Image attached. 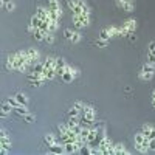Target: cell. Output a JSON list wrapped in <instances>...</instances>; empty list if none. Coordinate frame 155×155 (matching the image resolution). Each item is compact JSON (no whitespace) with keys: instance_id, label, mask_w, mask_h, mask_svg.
<instances>
[{"instance_id":"obj_2","label":"cell","mask_w":155,"mask_h":155,"mask_svg":"<svg viewBox=\"0 0 155 155\" xmlns=\"http://www.w3.org/2000/svg\"><path fill=\"white\" fill-rule=\"evenodd\" d=\"M95 116H96V112L92 106H85L84 112H82V116H81V120H84L85 123L88 124H93L95 123Z\"/></svg>"},{"instance_id":"obj_4","label":"cell","mask_w":155,"mask_h":155,"mask_svg":"<svg viewBox=\"0 0 155 155\" xmlns=\"http://www.w3.org/2000/svg\"><path fill=\"white\" fill-rule=\"evenodd\" d=\"M45 143H47V146L58 144V143H59V138H58L56 135H53V134H47V135H45Z\"/></svg>"},{"instance_id":"obj_29","label":"cell","mask_w":155,"mask_h":155,"mask_svg":"<svg viewBox=\"0 0 155 155\" xmlns=\"http://www.w3.org/2000/svg\"><path fill=\"white\" fill-rule=\"evenodd\" d=\"M144 134L143 132H141V134H137L135 135V144H141V143H143V141H144Z\"/></svg>"},{"instance_id":"obj_42","label":"cell","mask_w":155,"mask_h":155,"mask_svg":"<svg viewBox=\"0 0 155 155\" xmlns=\"http://www.w3.org/2000/svg\"><path fill=\"white\" fill-rule=\"evenodd\" d=\"M0 132H2V134H0V137H5V135H8L6 129H3V127H2V130H0Z\"/></svg>"},{"instance_id":"obj_10","label":"cell","mask_w":155,"mask_h":155,"mask_svg":"<svg viewBox=\"0 0 155 155\" xmlns=\"http://www.w3.org/2000/svg\"><path fill=\"white\" fill-rule=\"evenodd\" d=\"M36 14L39 16V19H41V20H50V19H48V14H47V8L39 6L37 11H36Z\"/></svg>"},{"instance_id":"obj_1","label":"cell","mask_w":155,"mask_h":155,"mask_svg":"<svg viewBox=\"0 0 155 155\" xmlns=\"http://www.w3.org/2000/svg\"><path fill=\"white\" fill-rule=\"evenodd\" d=\"M28 61V56H27V51H17L16 53V61H14V70L12 71H20L22 65L27 64Z\"/></svg>"},{"instance_id":"obj_8","label":"cell","mask_w":155,"mask_h":155,"mask_svg":"<svg viewBox=\"0 0 155 155\" xmlns=\"http://www.w3.org/2000/svg\"><path fill=\"white\" fill-rule=\"evenodd\" d=\"M0 146H2V147H6V149H9V150H11L12 143H11V140H9V137H8V135L0 137Z\"/></svg>"},{"instance_id":"obj_32","label":"cell","mask_w":155,"mask_h":155,"mask_svg":"<svg viewBox=\"0 0 155 155\" xmlns=\"http://www.w3.org/2000/svg\"><path fill=\"white\" fill-rule=\"evenodd\" d=\"M147 62L152 64V65H155V54L153 53H149V51H147Z\"/></svg>"},{"instance_id":"obj_21","label":"cell","mask_w":155,"mask_h":155,"mask_svg":"<svg viewBox=\"0 0 155 155\" xmlns=\"http://www.w3.org/2000/svg\"><path fill=\"white\" fill-rule=\"evenodd\" d=\"M141 71H143V73H155V65L146 62L144 65H143V68H141Z\"/></svg>"},{"instance_id":"obj_37","label":"cell","mask_w":155,"mask_h":155,"mask_svg":"<svg viewBox=\"0 0 155 155\" xmlns=\"http://www.w3.org/2000/svg\"><path fill=\"white\" fill-rule=\"evenodd\" d=\"M147 50H149V53H153V54H155V41H152V42L149 44Z\"/></svg>"},{"instance_id":"obj_3","label":"cell","mask_w":155,"mask_h":155,"mask_svg":"<svg viewBox=\"0 0 155 155\" xmlns=\"http://www.w3.org/2000/svg\"><path fill=\"white\" fill-rule=\"evenodd\" d=\"M25 51H27V56H28V59H30V61H33L34 64L39 61V51H37V50L30 48V50H25Z\"/></svg>"},{"instance_id":"obj_9","label":"cell","mask_w":155,"mask_h":155,"mask_svg":"<svg viewBox=\"0 0 155 155\" xmlns=\"http://www.w3.org/2000/svg\"><path fill=\"white\" fill-rule=\"evenodd\" d=\"M48 149H50V152H51V153H65L64 144H62V146H59V143H58V144H53V146H48Z\"/></svg>"},{"instance_id":"obj_20","label":"cell","mask_w":155,"mask_h":155,"mask_svg":"<svg viewBox=\"0 0 155 155\" xmlns=\"http://www.w3.org/2000/svg\"><path fill=\"white\" fill-rule=\"evenodd\" d=\"M17 101H19V104H22V106H28V98L25 96L23 93H17L16 96H14Z\"/></svg>"},{"instance_id":"obj_26","label":"cell","mask_w":155,"mask_h":155,"mask_svg":"<svg viewBox=\"0 0 155 155\" xmlns=\"http://www.w3.org/2000/svg\"><path fill=\"white\" fill-rule=\"evenodd\" d=\"M22 118H23V121H25V123H28V124L34 123V120H36L33 113H27V115H25V116H22Z\"/></svg>"},{"instance_id":"obj_25","label":"cell","mask_w":155,"mask_h":155,"mask_svg":"<svg viewBox=\"0 0 155 155\" xmlns=\"http://www.w3.org/2000/svg\"><path fill=\"white\" fill-rule=\"evenodd\" d=\"M45 42H47V44H53V42H54V33L48 31V33L45 34Z\"/></svg>"},{"instance_id":"obj_12","label":"cell","mask_w":155,"mask_h":155,"mask_svg":"<svg viewBox=\"0 0 155 155\" xmlns=\"http://www.w3.org/2000/svg\"><path fill=\"white\" fill-rule=\"evenodd\" d=\"M68 115H70V118H81L82 116V110H79L78 107H71L70 110H68Z\"/></svg>"},{"instance_id":"obj_5","label":"cell","mask_w":155,"mask_h":155,"mask_svg":"<svg viewBox=\"0 0 155 155\" xmlns=\"http://www.w3.org/2000/svg\"><path fill=\"white\" fill-rule=\"evenodd\" d=\"M48 6H50L51 9L58 11V14L62 17V9H61V3H59V0H48Z\"/></svg>"},{"instance_id":"obj_7","label":"cell","mask_w":155,"mask_h":155,"mask_svg":"<svg viewBox=\"0 0 155 155\" xmlns=\"http://www.w3.org/2000/svg\"><path fill=\"white\" fill-rule=\"evenodd\" d=\"M14 61H16V53H12L8 56L6 59V70L11 71V70H14Z\"/></svg>"},{"instance_id":"obj_28","label":"cell","mask_w":155,"mask_h":155,"mask_svg":"<svg viewBox=\"0 0 155 155\" xmlns=\"http://www.w3.org/2000/svg\"><path fill=\"white\" fill-rule=\"evenodd\" d=\"M70 41L73 42V44H78V42H81V34L78 33V31H73V36H71V39Z\"/></svg>"},{"instance_id":"obj_33","label":"cell","mask_w":155,"mask_h":155,"mask_svg":"<svg viewBox=\"0 0 155 155\" xmlns=\"http://www.w3.org/2000/svg\"><path fill=\"white\" fill-rule=\"evenodd\" d=\"M8 102H9V104H11L12 107H14V109H16L17 106H20V104H19V101H17L16 98H9V99H8Z\"/></svg>"},{"instance_id":"obj_18","label":"cell","mask_w":155,"mask_h":155,"mask_svg":"<svg viewBox=\"0 0 155 155\" xmlns=\"http://www.w3.org/2000/svg\"><path fill=\"white\" fill-rule=\"evenodd\" d=\"M62 81L64 82H71L73 79H74V74H73V70H70V71H65V73H64L62 76Z\"/></svg>"},{"instance_id":"obj_15","label":"cell","mask_w":155,"mask_h":155,"mask_svg":"<svg viewBox=\"0 0 155 155\" xmlns=\"http://www.w3.org/2000/svg\"><path fill=\"white\" fill-rule=\"evenodd\" d=\"M45 34H47V33H44L41 28H36V30H34V39H36V41H39V42L45 41Z\"/></svg>"},{"instance_id":"obj_24","label":"cell","mask_w":155,"mask_h":155,"mask_svg":"<svg viewBox=\"0 0 155 155\" xmlns=\"http://www.w3.org/2000/svg\"><path fill=\"white\" fill-rule=\"evenodd\" d=\"M58 130H59V135H64V134H67L70 129H68L67 124H59V126H58Z\"/></svg>"},{"instance_id":"obj_13","label":"cell","mask_w":155,"mask_h":155,"mask_svg":"<svg viewBox=\"0 0 155 155\" xmlns=\"http://www.w3.org/2000/svg\"><path fill=\"white\" fill-rule=\"evenodd\" d=\"M11 110H14V107H12V106L9 104V102L6 101L5 104L2 106V116H3V118H5V116H8V115L11 113Z\"/></svg>"},{"instance_id":"obj_23","label":"cell","mask_w":155,"mask_h":155,"mask_svg":"<svg viewBox=\"0 0 155 155\" xmlns=\"http://www.w3.org/2000/svg\"><path fill=\"white\" fill-rule=\"evenodd\" d=\"M99 39H102V41H109V39H110V34H109L107 28L101 30V33H99Z\"/></svg>"},{"instance_id":"obj_30","label":"cell","mask_w":155,"mask_h":155,"mask_svg":"<svg viewBox=\"0 0 155 155\" xmlns=\"http://www.w3.org/2000/svg\"><path fill=\"white\" fill-rule=\"evenodd\" d=\"M140 78H141V79H146V81H150L152 78H153V73H143V71H141L140 73Z\"/></svg>"},{"instance_id":"obj_27","label":"cell","mask_w":155,"mask_h":155,"mask_svg":"<svg viewBox=\"0 0 155 155\" xmlns=\"http://www.w3.org/2000/svg\"><path fill=\"white\" fill-rule=\"evenodd\" d=\"M73 23H74V27H76V28H82V27H84L79 16H73Z\"/></svg>"},{"instance_id":"obj_36","label":"cell","mask_w":155,"mask_h":155,"mask_svg":"<svg viewBox=\"0 0 155 155\" xmlns=\"http://www.w3.org/2000/svg\"><path fill=\"white\" fill-rule=\"evenodd\" d=\"M96 45H98L99 48H104V47L107 45V41H102V39H98V41H96Z\"/></svg>"},{"instance_id":"obj_39","label":"cell","mask_w":155,"mask_h":155,"mask_svg":"<svg viewBox=\"0 0 155 155\" xmlns=\"http://www.w3.org/2000/svg\"><path fill=\"white\" fill-rule=\"evenodd\" d=\"M67 5H68V8H70V9H73V8L78 5V2H76V0H68V2H67Z\"/></svg>"},{"instance_id":"obj_31","label":"cell","mask_w":155,"mask_h":155,"mask_svg":"<svg viewBox=\"0 0 155 155\" xmlns=\"http://www.w3.org/2000/svg\"><path fill=\"white\" fill-rule=\"evenodd\" d=\"M59 23H61V22H51V20H50V31L54 33V31L58 30V27H59Z\"/></svg>"},{"instance_id":"obj_43","label":"cell","mask_w":155,"mask_h":155,"mask_svg":"<svg viewBox=\"0 0 155 155\" xmlns=\"http://www.w3.org/2000/svg\"><path fill=\"white\" fill-rule=\"evenodd\" d=\"M123 3H135V0H121Z\"/></svg>"},{"instance_id":"obj_14","label":"cell","mask_w":155,"mask_h":155,"mask_svg":"<svg viewBox=\"0 0 155 155\" xmlns=\"http://www.w3.org/2000/svg\"><path fill=\"white\" fill-rule=\"evenodd\" d=\"M2 8H3L5 11H8V12H12V11L16 9V3L12 2V0H8V2L2 3Z\"/></svg>"},{"instance_id":"obj_11","label":"cell","mask_w":155,"mask_h":155,"mask_svg":"<svg viewBox=\"0 0 155 155\" xmlns=\"http://www.w3.org/2000/svg\"><path fill=\"white\" fill-rule=\"evenodd\" d=\"M44 67L45 70H51L56 67V58H47V61L44 62Z\"/></svg>"},{"instance_id":"obj_16","label":"cell","mask_w":155,"mask_h":155,"mask_svg":"<svg viewBox=\"0 0 155 155\" xmlns=\"http://www.w3.org/2000/svg\"><path fill=\"white\" fill-rule=\"evenodd\" d=\"M116 153H123V155H127L129 152L124 149V146H123V144H113V155H116Z\"/></svg>"},{"instance_id":"obj_38","label":"cell","mask_w":155,"mask_h":155,"mask_svg":"<svg viewBox=\"0 0 155 155\" xmlns=\"http://www.w3.org/2000/svg\"><path fill=\"white\" fill-rule=\"evenodd\" d=\"M149 150H150V152H155V138H152V140L149 141Z\"/></svg>"},{"instance_id":"obj_17","label":"cell","mask_w":155,"mask_h":155,"mask_svg":"<svg viewBox=\"0 0 155 155\" xmlns=\"http://www.w3.org/2000/svg\"><path fill=\"white\" fill-rule=\"evenodd\" d=\"M64 149H65V153H74L76 152V144L71 143V141H68V143L64 144Z\"/></svg>"},{"instance_id":"obj_22","label":"cell","mask_w":155,"mask_h":155,"mask_svg":"<svg viewBox=\"0 0 155 155\" xmlns=\"http://www.w3.org/2000/svg\"><path fill=\"white\" fill-rule=\"evenodd\" d=\"M41 22H42V20L39 19V16H37V14H34V16L31 17V25H33L34 28H39V27H41Z\"/></svg>"},{"instance_id":"obj_6","label":"cell","mask_w":155,"mask_h":155,"mask_svg":"<svg viewBox=\"0 0 155 155\" xmlns=\"http://www.w3.org/2000/svg\"><path fill=\"white\" fill-rule=\"evenodd\" d=\"M116 5H118L120 8H123L124 11H127V12H132L135 9V3H123L121 0H116Z\"/></svg>"},{"instance_id":"obj_19","label":"cell","mask_w":155,"mask_h":155,"mask_svg":"<svg viewBox=\"0 0 155 155\" xmlns=\"http://www.w3.org/2000/svg\"><path fill=\"white\" fill-rule=\"evenodd\" d=\"M14 112H16L19 116H25L27 113H30V112H28V109H27V106H22V104H20V106H17V107L14 109Z\"/></svg>"},{"instance_id":"obj_40","label":"cell","mask_w":155,"mask_h":155,"mask_svg":"<svg viewBox=\"0 0 155 155\" xmlns=\"http://www.w3.org/2000/svg\"><path fill=\"white\" fill-rule=\"evenodd\" d=\"M146 137H147L149 140H152V138H155V127H152V130H150V132H149V134H147Z\"/></svg>"},{"instance_id":"obj_35","label":"cell","mask_w":155,"mask_h":155,"mask_svg":"<svg viewBox=\"0 0 155 155\" xmlns=\"http://www.w3.org/2000/svg\"><path fill=\"white\" fill-rule=\"evenodd\" d=\"M150 130H152V126H150V124H144V126H143V134H144V135H147Z\"/></svg>"},{"instance_id":"obj_41","label":"cell","mask_w":155,"mask_h":155,"mask_svg":"<svg viewBox=\"0 0 155 155\" xmlns=\"http://www.w3.org/2000/svg\"><path fill=\"white\" fill-rule=\"evenodd\" d=\"M152 107L155 109V90L152 92Z\"/></svg>"},{"instance_id":"obj_34","label":"cell","mask_w":155,"mask_h":155,"mask_svg":"<svg viewBox=\"0 0 155 155\" xmlns=\"http://www.w3.org/2000/svg\"><path fill=\"white\" fill-rule=\"evenodd\" d=\"M71 36H73V31L71 30H64V37H65L67 41H70Z\"/></svg>"}]
</instances>
